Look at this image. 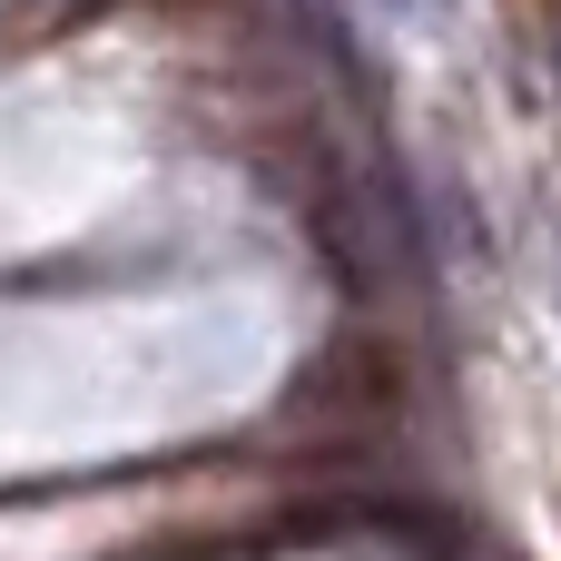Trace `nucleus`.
<instances>
[{
  "label": "nucleus",
  "instance_id": "nucleus-1",
  "mask_svg": "<svg viewBox=\"0 0 561 561\" xmlns=\"http://www.w3.org/2000/svg\"><path fill=\"white\" fill-rule=\"evenodd\" d=\"M404 404H414L404 345L375 335V325H335V335L296 365V385H286L276 414H286L296 434H316V444H385V434L404 424Z\"/></svg>",
  "mask_w": 561,
  "mask_h": 561
}]
</instances>
